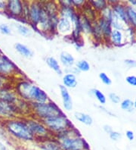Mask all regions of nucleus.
Segmentation results:
<instances>
[{"instance_id": "b1692460", "label": "nucleus", "mask_w": 136, "mask_h": 150, "mask_svg": "<svg viewBox=\"0 0 136 150\" xmlns=\"http://www.w3.org/2000/svg\"><path fill=\"white\" fill-rule=\"evenodd\" d=\"M45 62L49 66L50 69H51L53 71H54L58 75H62L63 71L61 68L60 64L58 63V61L55 58L52 56H49L45 59Z\"/></svg>"}, {"instance_id": "bb28decb", "label": "nucleus", "mask_w": 136, "mask_h": 150, "mask_svg": "<svg viewBox=\"0 0 136 150\" xmlns=\"http://www.w3.org/2000/svg\"><path fill=\"white\" fill-rule=\"evenodd\" d=\"M88 2L98 13L102 11L108 6L107 2L105 0H91V1H88Z\"/></svg>"}, {"instance_id": "37998d69", "label": "nucleus", "mask_w": 136, "mask_h": 150, "mask_svg": "<svg viewBox=\"0 0 136 150\" xmlns=\"http://www.w3.org/2000/svg\"><path fill=\"white\" fill-rule=\"evenodd\" d=\"M6 2L0 1V11L5 12V11H6Z\"/></svg>"}, {"instance_id": "f03ea898", "label": "nucleus", "mask_w": 136, "mask_h": 150, "mask_svg": "<svg viewBox=\"0 0 136 150\" xmlns=\"http://www.w3.org/2000/svg\"><path fill=\"white\" fill-rule=\"evenodd\" d=\"M0 126L9 137L21 143H31L35 141L34 137L30 131L24 117L0 119Z\"/></svg>"}, {"instance_id": "49530a36", "label": "nucleus", "mask_w": 136, "mask_h": 150, "mask_svg": "<svg viewBox=\"0 0 136 150\" xmlns=\"http://www.w3.org/2000/svg\"><path fill=\"white\" fill-rule=\"evenodd\" d=\"M133 103H134V108H135L136 109V98L135 99L134 102H133Z\"/></svg>"}, {"instance_id": "e433bc0d", "label": "nucleus", "mask_w": 136, "mask_h": 150, "mask_svg": "<svg viewBox=\"0 0 136 150\" xmlns=\"http://www.w3.org/2000/svg\"><path fill=\"white\" fill-rule=\"evenodd\" d=\"M125 81L129 85L132 86H136V76L129 75L125 77Z\"/></svg>"}, {"instance_id": "9d476101", "label": "nucleus", "mask_w": 136, "mask_h": 150, "mask_svg": "<svg viewBox=\"0 0 136 150\" xmlns=\"http://www.w3.org/2000/svg\"><path fill=\"white\" fill-rule=\"evenodd\" d=\"M21 117L15 105L0 102V119Z\"/></svg>"}, {"instance_id": "6e6552de", "label": "nucleus", "mask_w": 136, "mask_h": 150, "mask_svg": "<svg viewBox=\"0 0 136 150\" xmlns=\"http://www.w3.org/2000/svg\"><path fill=\"white\" fill-rule=\"evenodd\" d=\"M5 13L11 18L24 19L23 2L20 1V0H9V1L6 2V8Z\"/></svg>"}, {"instance_id": "a18cd8bd", "label": "nucleus", "mask_w": 136, "mask_h": 150, "mask_svg": "<svg viewBox=\"0 0 136 150\" xmlns=\"http://www.w3.org/2000/svg\"><path fill=\"white\" fill-rule=\"evenodd\" d=\"M128 3L133 7H136V0H129Z\"/></svg>"}, {"instance_id": "c756f323", "label": "nucleus", "mask_w": 136, "mask_h": 150, "mask_svg": "<svg viewBox=\"0 0 136 150\" xmlns=\"http://www.w3.org/2000/svg\"><path fill=\"white\" fill-rule=\"evenodd\" d=\"M76 68L79 72H88L90 70V64L86 60H80L75 63Z\"/></svg>"}, {"instance_id": "c85d7f7f", "label": "nucleus", "mask_w": 136, "mask_h": 150, "mask_svg": "<svg viewBox=\"0 0 136 150\" xmlns=\"http://www.w3.org/2000/svg\"><path fill=\"white\" fill-rule=\"evenodd\" d=\"M91 93L98 100V103L101 105H104L106 104L107 98H106L105 95L101 90H99L98 89H92V90H91Z\"/></svg>"}, {"instance_id": "79ce46f5", "label": "nucleus", "mask_w": 136, "mask_h": 150, "mask_svg": "<svg viewBox=\"0 0 136 150\" xmlns=\"http://www.w3.org/2000/svg\"><path fill=\"white\" fill-rule=\"evenodd\" d=\"M103 129H104V131H105L107 134H110L111 132L113 130V128H112V127L110 126V125H104V126L103 127Z\"/></svg>"}, {"instance_id": "6ab92c4d", "label": "nucleus", "mask_w": 136, "mask_h": 150, "mask_svg": "<svg viewBox=\"0 0 136 150\" xmlns=\"http://www.w3.org/2000/svg\"><path fill=\"white\" fill-rule=\"evenodd\" d=\"M62 83L63 86H65L67 89H73L76 88L77 84H78V81L76 78V74L70 72H67V74L63 76L62 78Z\"/></svg>"}, {"instance_id": "c9c22d12", "label": "nucleus", "mask_w": 136, "mask_h": 150, "mask_svg": "<svg viewBox=\"0 0 136 150\" xmlns=\"http://www.w3.org/2000/svg\"><path fill=\"white\" fill-rule=\"evenodd\" d=\"M0 32L4 35L11 34V30L8 26L6 24H0Z\"/></svg>"}, {"instance_id": "7ed1b4c3", "label": "nucleus", "mask_w": 136, "mask_h": 150, "mask_svg": "<svg viewBox=\"0 0 136 150\" xmlns=\"http://www.w3.org/2000/svg\"><path fill=\"white\" fill-rule=\"evenodd\" d=\"M54 137L58 141L62 150L90 149L89 143L82 137L79 130L75 127L56 134Z\"/></svg>"}, {"instance_id": "a19ab883", "label": "nucleus", "mask_w": 136, "mask_h": 150, "mask_svg": "<svg viewBox=\"0 0 136 150\" xmlns=\"http://www.w3.org/2000/svg\"><path fill=\"white\" fill-rule=\"evenodd\" d=\"M125 64L129 66H132V67H136V61L132 60V59H125Z\"/></svg>"}, {"instance_id": "f704fd0d", "label": "nucleus", "mask_w": 136, "mask_h": 150, "mask_svg": "<svg viewBox=\"0 0 136 150\" xmlns=\"http://www.w3.org/2000/svg\"><path fill=\"white\" fill-rule=\"evenodd\" d=\"M109 99L113 103H114V104H119L120 103V101H121V99H120V97L117 95L115 93H111L109 94L108 96Z\"/></svg>"}, {"instance_id": "2f4dec72", "label": "nucleus", "mask_w": 136, "mask_h": 150, "mask_svg": "<svg viewBox=\"0 0 136 150\" xmlns=\"http://www.w3.org/2000/svg\"><path fill=\"white\" fill-rule=\"evenodd\" d=\"M16 28L18 30V32L19 33V34H20L23 37H30L31 35H32L31 30L27 26L24 25V24H17Z\"/></svg>"}, {"instance_id": "4468645a", "label": "nucleus", "mask_w": 136, "mask_h": 150, "mask_svg": "<svg viewBox=\"0 0 136 150\" xmlns=\"http://www.w3.org/2000/svg\"><path fill=\"white\" fill-rule=\"evenodd\" d=\"M97 22H98V24L99 26L100 30L101 31L102 35H103L104 41V42H107V41L110 40V37H111V32L113 30V28L111 27V23L107 21L106 19L103 18L101 17H98V19H97ZM110 43V42H109Z\"/></svg>"}, {"instance_id": "473e14b6", "label": "nucleus", "mask_w": 136, "mask_h": 150, "mask_svg": "<svg viewBox=\"0 0 136 150\" xmlns=\"http://www.w3.org/2000/svg\"><path fill=\"white\" fill-rule=\"evenodd\" d=\"M99 78L104 84L107 85V86H110V85L112 83L111 79L110 78V77H109L108 75L106 73H104V72H101V73L99 74Z\"/></svg>"}, {"instance_id": "0eeeda50", "label": "nucleus", "mask_w": 136, "mask_h": 150, "mask_svg": "<svg viewBox=\"0 0 136 150\" xmlns=\"http://www.w3.org/2000/svg\"><path fill=\"white\" fill-rule=\"evenodd\" d=\"M21 71L0 50V75L8 79L22 75Z\"/></svg>"}, {"instance_id": "f3484780", "label": "nucleus", "mask_w": 136, "mask_h": 150, "mask_svg": "<svg viewBox=\"0 0 136 150\" xmlns=\"http://www.w3.org/2000/svg\"><path fill=\"white\" fill-rule=\"evenodd\" d=\"M80 11H82L81 15L84 16L87 19H89L90 21L94 22L97 21L98 18L99 17V13L97 12L93 8L92 6L89 4V2H86L84 6L82 8Z\"/></svg>"}, {"instance_id": "dca6fc26", "label": "nucleus", "mask_w": 136, "mask_h": 150, "mask_svg": "<svg viewBox=\"0 0 136 150\" xmlns=\"http://www.w3.org/2000/svg\"><path fill=\"white\" fill-rule=\"evenodd\" d=\"M59 90H60L63 108L67 112H70L73 109V99L69 91H68V89H67L63 85H60Z\"/></svg>"}, {"instance_id": "39448f33", "label": "nucleus", "mask_w": 136, "mask_h": 150, "mask_svg": "<svg viewBox=\"0 0 136 150\" xmlns=\"http://www.w3.org/2000/svg\"><path fill=\"white\" fill-rule=\"evenodd\" d=\"M24 118L25 122L27 123L30 131L34 137L35 143L54 137L51 134V132L48 130L42 121H40L33 116H29Z\"/></svg>"}, {"instance_id": "9b49d317", "label": "nucleus", "mask_w": 136, "mask_h": 150, "mask_svg": "<svg viewBox=\"0 0 136 150\" xmlns=\"http://www.w3.org/2000/svg\"><path fill=\"white\" fill-rule=\"evenodd\" d=\"M19 99L20 98L13 90V86H7L0 89V102L15 105Z\"/></svg>"}, {"instance_id": "ea45409f", "label": "nucleus", "mask_w": 136, "mask_h": 150, "mask_svg": "<svg viewBox=\"0 0 136 150\" xmlns=\"http://www.w3.org/2000/svg\"><path fill=\"white\" fill-rule=\"evenodd\" d=\"M125 137L129 141H132L135 139V134L132 130H127L125 132Z\"/></svg>"}, {"instance_id": "5701e85b", "label": "nucleus", "mask_w": 136, "mask_h": 150, "mask_svg": "<svg viewBox=\"0 0 136 150\" xmlns=\"http://www.w3.org/2000/svg\"><path fill=\"white\" fill-rule=\"evenodd\" d=\"M15 49L18 53L20 54L21 56L27 58V59H30L33 55V51L30 49L29 47H27L26 45L20 42H17L15 45Z\"/></svg>"}, {"instance_id": "58836bf2", "label": "nucleus", "mask_w": 136, "mask_h": 150, "mask_svg": "<svg viewBox=\"0 0 136 150\" xmlns=\"http://www.w3.org/2000/svg\"><path fill=\"white\" fill-rule=\"evenodd\" d=\"M8 80H11V79H8L7 77H5L2 76V75H0V89L8 86Z\"/></svg>"}, {"instance_id": "20e7f679", "label": "nucleus", "mask_w": 136, "mask_h": 150, "mask_svg": "<svg viewBox=\"0 0 136 150\" xmlns=\"http://www.w3.org/2000/svg\"><path fill=\"white\" fill-rule=\"evenodd\" d=\"M33 117L43 121L45 119L65 115L54 102L48 101L42 103H30Z\"/></svg>"}, {"instance_id": "cd10ccee", "label": "nucleus", "mask_w": 136, "mask_h": 150, "mask_svg": "<svg viewBox=\"0 0 136 150\" xmlns=\"http://www.w3.org/2000/svg\"><path fill=\"white\" fill-rule=\"evenodd\" d=\"M91 35L92 36L94 40L96 42H102V41H104L103 35H102L101 31L100 30L97 21L92 22V34Z\"/></svg>"}, {"instance_id": "412c9836", "label": "nucleus", "mask_w": 136, "mask_h": 150, "mask_svg": "<svg viewBox=\"0 0 136 150\" xmlns=\"http://www.w3.org/2000/svg\"><path fill=\"white\" fill-rule=\"evenodd\" d=\"M125 11L129 26L136 30V7H133L128 3H125Z\"/></svg>"}, {"instance_id": "72a5a7b5", "label": "nucleus", "mask_w": 136, "mask_h": 150, "mask_svg": "<svg viewBox=\"0 0 136 150\" xmlns=\"http://www.w3.org/2000/svg\"><path fill=\"white\" fill-rule=\"evenodd\" d=\"M85 2H86L84 0H71V4H72L73 7L77 11H80L82 8L83 7Z\"/></svg>"}, {"instance_id": "f257e3e1", "label": "nucleus", "mask_w": 136, "mask_h": 150, "mask_svg": "<svg viewBox=\"0 0 136 150\" xmlns=\"http://www.w3.org/2000/svg\"><path fill=\"white\" fill-rule=\"evenodd\" d=\"M13 90L20 99L27 103H42L49 101L47 93L28 80L17 81L13 86Z\"/></svg>"}, {"instance_id": "7c9ffc66", "label": "nucleus", "mask_w": 136, "mask_h": 150, "mask_svg": "<svg viewBox=\"0 0 136 150\" xmlns=\"http://www.w3.org/2000/svg\"><path fill=\"white\" fill-rule=\"evenodd\" d=\"M120 108L125 112H132L134 110V103L133 101L129 99H125L120 102Z\"/></svg>"}, {"instance_id": "a878e982", "label": "nucleus", "mask_w": 136, "mask_h": 150, "mask_svg": "<svg viewBox=\"0 0 136 150\" xmlns=\"http://www.w3.org/2000/svg\"><path fill=\"white\" fill-rule=\"evenodd\" d=\"M80 28L82 33L86 34H92V22L90 21L89 19L81 15L80 14Z\"/></svg>"}, {"instance_id": "1a4fd4ad", "label": "nucleus", "mask_w": 136, "mask_h": 150, "mask_svg": "<svg viewBox=\"0 0 136 150\" xmlns=\"http://www.w3.org/2000/svg\"><path fill=\"white\" fill-rule=\"evenodd\" d=\"M42 2L39 1H33L30 2L29 10L27 15V22L33 27L38 24L40 18L41 11H42Z\"/></svg>"}, {"instance_id": "423d86ee", "label": "nucleus", "mask_w": 136, "mask_h": 150, "mask_svg": "<svg viewBox=\"0 0 136 150\" xmlns=\"http://www.w3.org/2000/svg\"><path fill=\"white\" fill-rule=\"evenodd\" d=\"M42 121L54 137L56 134L74 127L66 115L45 119Z\"/></svg>"}, {"instance_id": "4c0bfd02", "label": "nucleus", "mask_w": 136, "mask_h": 150, "mask_svg": "<svg viewBox=\"0 0 136 150\" xmlns=\"http://www.w3.org/2000/svg\"><path fill=\"white\" fill-rule=\"evenodd\" d=\"M109 137L113 141H118L119 139L121 138L122 135L120 133H119L118 131H115V130H113L111 134H109Z\"/></svg>"}, {"instance_id": "a211bd4d", "label": "nucleus", "mask_w": 136, "mask_h": 150, "mask_svg": "<svg viewBox=\"0 0 136 150\" xmlns=\"http://www.w3.org/2000/svg\"><path fill=\"white\" fill-rule=\"evenodd\" d=\"M109 42L114 46H117V47H121V46H124L125 43H124V36L123 32L121 30L113 29Z\"/></svg>"}, {"instance_id": "4be33fe9", "label": "nucleus", "mask_w": 136, "mask_h": 150, "mask_svg": "<svg viewBox=\"0 0 136 150\" xmlns=\"http://www.w3.org/2000/svg\"><path fill=\"white\" fill-rule=\"evenodd\" d=\"M60 62L62 65L68 68L73 67L76 63L74 57L67 52H62L60 54Z\"/></svg>"}, {"instance_id": "393cba45", "label": "nucleus", "mask_w": 136, "mask_h": 150, "mask_svg": "<svg viewBox=\"0 0 136 150\" xmlns=\"http://www.w3.org/2000/svg\"><path fill=\"white\" fill-rule=\"evenodd\" d=\"M74 117L76 120L80 122L81 124L86 126H90L92 125L93 119L91 117V115H88V114L83 113V112H76L74 113Z\"/></svg>"}, {"instance_id": "de8ad7c7", "label": "nucleus", "mask_w": 136, "mask_h": 150, "mask_svg": "<svg viewBox=\"0 0 136 150\" xmlns=\"http://www.w3.org/2000/svg\"><path fill=\"white\" fill-rule=\"evenodd\" d=\"M87 150H90V149H87Z\"/></svg>"}, {"instance_id": "ddd939ff", "label": "nucleus", "mask_w": 136, "mask_h": 150, "mask_svg": "<svg viewBox=\"0 0 136 150\" xmlns=\"http://www.w3.org/2000/svg\"><path fill=\"white\" fill-rule=\"evenodd\" d=\"M73 30V25L70 19L60 17L56 27V32L61 35H70Z\"/></svg>"}, {"instance_id": "aec40b11", "label": "nucleus", "mask_w": 136, "mask_h": 150, "mask_svg": "<svg viewBox=\"0 0 136 150\" xmlns=\"http://www.w3.org/2000/svg\"><path fill=\"white\" fill-rule=\"evenodd\" d=\"M44 9L48 13L49 16L59 15V5L57 2L54 1H46L42 2Z\"/></svg>"}, {"instance_id": "2eb2a0df", "label": "nucleus", "mask_w": 136, "mask_h": 150, "mask_svg": "<svg viewBox=\"0 0 136 150\" xmlns=\"http://www.w3.org/2000/svg\"><path fill=\"white\" fill-rule=\"evenodd\" d=\"M111 8L113 10V12L120 19L123 24L129 26L128 23V18H127L126 11H125V4L123 2H119L111 6Z\"/></svg>"}, {"instance_id": "f8f14e48", "label": "nucleus", "mask_w": 136, "mask_h": 150, "mask_svg": "<svg viewBox=\"0 0 136 150\" xmlns=\"http://www.w3.org/2000/svg\"><path fill=\"white\" fill-rule=\"evenodd\" d=\"M36 143L39 150H62L58 141L54 137L43 139Z\"/></svg>"}, {"instance_id": "c03bdc74", "label": "nucleus", "mask_w": 136, "mask_h": 150, "mask_svg": "<svg viewBox=\"0 0 136 150\" xmlns=\"http://www.w3.org/2000/svg\"><path fill=\"white\" fill-rule=\"evenodd\" d=\"M0 150H9L7 146L4 143H2L1 140H0Z\"/></svg>"}]
</instances>
